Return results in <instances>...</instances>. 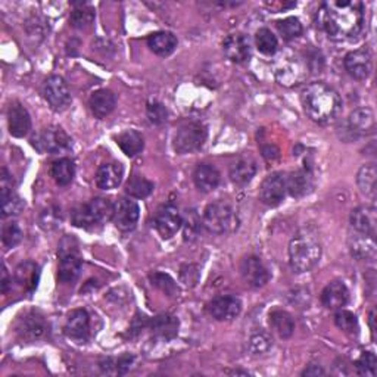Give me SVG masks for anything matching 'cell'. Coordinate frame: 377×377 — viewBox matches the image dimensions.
I'll return each instance as SVG.
<instances>
[{"mask_svg":"<svg viewBox=\"0 0 377 377\" xmlns=\"http://www.w3.org/2000/svg\"><path fill=\"white\" fill-rule=\"evenodd\" d=\"M317 23L330 40H352L364 28V5L358 0H328L319 8Z\"/></svg>","mask_w":377,"mask_h":377,"instance_id":"6da1fadb","label":"cell"},{"mask_svg":"<svg viewBox=\"0 0 377 377\" xmlns=\"http://www.w3.org/2000/svg\"><path fill=\"white\" fill-rule=\"evenodd\" d=\"M301 102L307 117L321 125L336 121L342 113L339 93L323 82L308 84L302 90Z\"/></svg>","mask_w":377,"mask_h":377,"instance_id":"7a4b0ae2","label":"cell"},{"mask_svg":"<svg viewBox=\"0 0 377 377\" xmlns=\"http://www.w3.org/2000/svg\"><path fill=\"white\" fill-rule=\"evenodd\" d=\"M321 258V243L319 236L308 230L298 231L289 243V262L298 274L308 273Z\"/></svg>","mask_w":377,"mask_h":377,"instance_id":"3957f363","label":"cell"},{"mask_svg":"<svg viewBox=\"0 0 377 377\" xmlns=\"http://www.w3.org/2000/svg\"><path fill=\"white\" fill-rule=\"evenodd\" d=\"M115 203L108 198H93L89 203L78 205L71 211L72 224L82 229H91L106 224L114 218Z\"/></svg>","mask_w":377,"mask_h":377,"instance_id":"277c9868","label":"cell"},{"mask_svg":"<svg viewBox=\"0 0 377 377\" xmlns=\"http://www.w3.org/2000/svg\"><path fill=\"white\" fill-rule=\"evenodd\" d=\"M239 219L231 205L226 200H215L205 208L202 226L210 233L226 234L238 229Z\"/></svg>","mask_w":377,"mask_h":377,"instance_id":"5b68a950","label":"cell"},{"mask_svg":"<svg viewBox=\"0 0 377 377\" xmlns=\"http://www.w3.org/2000/svg\"><path fill=\"white\" fill-rule=\"evenodd\" d=\"M208 132L200 122H187L177 130L174 136V149L179 155L192 153L205 143Z\"/></svg>","mask_w":377,"mask_h":377,"instance_id":"8992f818","label":"cell"},{"mask_svg":"<svg viewBox=\"0 0 377 377\" xmlns=\"http://www.w3.org/2000/svg\"><path fill=\"white\" fill-rule=\"evenodd\" d=\"M71 239H65L60 243L59 249V267L58 279L62 283H72L82 273L83 260L77 246H71Z\"/></svg>","mask_w":377,"mask_h":377,"instance_id":"52a82bcc","label":"cell"},{"mask_svg":"<svg viewBox=\"0 0 377 377\" xmlns=\"http://www.w3.org/2000/svg\"><path fill=\"white\" fill-rule=\"evenodd\" d=\"M33 146L39 152L60 153L71 148V137L60 127H47L33 137Z\"/></svg>","mask_w":377,"mask_h":377,"instance_id":"ba28073f","label":"cell"},{"mask_svg":"<svg viewBox=\"0 0 377 377\" xmlns=\"http://www.w3.org/2000/svg\"><path fill=\"white\" fill-rule=\"evenodd\" d=\"M43 96L53 111H65L71 103V93L65 80L59 75H51L43 84Z\"/></svg>","mask_w":377,"mask_h":377,"instance_id":"9c48e42d","label":"cell"},{"mask_svg":"<svg viewBox=\"0 0 377 377\" xmlns=\"http://www.w3.org/2000/svg\"><path fill=\"white\" fill-rule=\"evenodd\" d=\"M183 217L177 207L172 205V203H167L162 205L155 214L153 224L156 231L160 233L162 239H171L172 236H176L177 231L181 229Z\"/></svg>","mask_w":377,"mask_h":377,"instance_id":"30bf717a","label":"cell"},{"mask_svg":"<svg viewBox=\"0 0 377 377\" xmlns=\"http://www.w3.org/2000/svg\"><path fill=\"white\" fill-rule=\"evenodd\" d=\"M286 174L273 172L267 177L260 188V199L269 207H277L286 198Z\"/></svg>","mask_w":377,"mask_h":377,"instance_id":"8fae6325","label":"cell"},{"mask_svg":"<svg viewBox=\"0 0 377 377\" xmlns=\"http://www.w3.org/2000/svg\"><path fill=\"white\" fill-rule=\"evenodd\" d=\"M345 70L355 78V80H366L370 77L373 70V56L367 47H361V49L350 52L345 56Z\"/></svg>","mask_w":377,"mask_h":377,"instance_id":"7c38bea8","label":"cell"},{"mask_svg":"<svg viewBox=\"0 0 377 377\" xmlns=\"http://www.w3.org/2000/svg\"><path fill=\"white\" fill-rule=\"evenodd\" d=\"M242 311V302L238 296L224 295L214 298L208 304V312L218 321H231Z\"/></svg>","mask_w":377,"mask_h":377,"instance_id":"4fadbf2b","label":"cell"},{"mask_svg":"<svg viewBox=\"0 0 377 377\" xmlns=\"http://www.w3.org/2000/svg\"><path fill=\"white\" fill-rule=\"evenodd\" d=\"M241 274L249 288H262L270 280V273L258 257H246L241 264Z\"/></svg>","mask_w":377,"mask_h":377,"instance_id":"5bb4252c","label":"cell"},{"mask_svg":"<svg viewBox=\"0 0 377 377\" xmlns=\"http://www.w3.org/2000/svg\"><path fill=\"white\" fill-rule=\"evenodd\" d=\"M140 217V208L137 203L132 199L121 198L115 203V212H114V223L117 229L121 231H130L136 227Z\"/></svg>","mask_w":377,"mask_h":377,"instance_id":"9a60e30c","label":"cell"},{"mask_svg":"<svg viewBox=\"0 0 377 377\" xmlns=\"http://www.w3.org/2000/svg\"><path fill=\"white\" fill-rule=\"evenodd\" d=\"M350 219L355 231L364 233L374 238L377 233V210L374 205H361L352 210Z\"/></svg>","mask_w":377,"mask_h":377,"instance_id":"2e32d148","label":"cell"},{"mask_svg":"<svg viewBox=\"0 0 377 377\" xmlns=\"http://www.w3.org/2000/svg\"><path fill=\"white\" fill-rule=\"evenodd\" d=\"M65 335L77 342H84L90 335V317L86 309H74L65 323Z\"/></svg>","mask_w":377,"mask_h":377,"instance_id":"e0dca14e","label":"cell"},{"mask_svg":"<svg viewBox=\"0 0 377 377\" xmlns=\"http://www.w3.org/2000/svg\"><path fill=\"white\" fill-rule=\"evenodd\" d=\"M148 327L153 338L161 340H171L179 333L180 321L177 317L171 316V314H160V316L153 317L148 323Z\"/></svg>","mask_w":377,"mask_h":377,"instance_id":"ac0fdd59","label":"cell"},{"mask_svg":"<svg viewBox=\"0 0 377 377\" xmlns=\"http://www.w3.org/2000/svg\"><path fill=\"white\" fill-rule=\"evenodd\" d=\"M8 125L9 133L13 137H24L31 130V117L24 105L13 102L8 111Z\"/></svg>","mask_w":377,"mask_h":377,"instance_id":"d6986e66","label":"cell"},{"mask_svg":"<svg viewBox=\"0 0 377 377\" xmlns=\"http://www.w3.org/2000/svg\"><path fill=\"white\" fill-rule=\"evenodd\" d=\"M350 301V290L340 280L330 281L321 292V302L328 309H340Z\"/></svg>","mask_w":377,"mask_h":377,"instance_id":"ffe728a7","label":"cell"},{"mask_svg":"<svg viewBox=\"0 0 377 377\" xmlns=\"http://www.w3.org/2000/svg\"><path fill=\"white\" fill-rule=\"evenodd\" d=\"M223 51L227 59L234 64H245L250 58V44L243 34H231L223 43Z\"/></svg>","mask_w":377,"mask_h":377,"instance_id":"44dd1931","label":"cell"},{"mask_svg":"<svg viewBox=\"0 0 377 377\" xmlns=\"http://www.w3.org/2000/svg\"><path fill=\"white\" fill-rule=\"evenodd\" d=\"M351 255L358 261H367L376 257V242L373 236L364 233H352L348 238Z\"/></svg>","mask_w":377,"mask_h":377,"instance_id":"7402d4cb","label":"cell"},{"mask_svg":"<svg viewBox=\"0 0 377 377\" xmlns=\"http://www.w3.org/2000/svg\"><path fill=\"white\" fill-rule=\"evenodd\" d=\"M348 125L354 134L366 136L373 134L376 130V118L374 113L369 106H361L354 109L348 118Z\"/></svg>","mask_w":377,"mask_h":377,"instance_id":"603a6c76","label":"cell"},{"mask_svg":"<svg viewBox=\"0 0 377 377\" xmlns=\"http://www.w3.org/2000/svg\"><path fill=\"white\" fill-rule=\"evenodd\" d=\"M89 105H90L93 115L96 118H99V120H102V118H106L115 109L117 96L114 94V91H111V90L101 89V90L94 91L91 94Z\"/></svg>","mask_w":377,"mask_h":377,"instance_id":"cb8c5ba5","label":"cell"},{"mask_svg":"<svg viewBox=\"0 0 377 377\" xmlns=\"http://www.w3.org/2000/svg\"><path fill=\"white\" fill-rule=\"evenodd\" d=\"M314 187L311 172L307 170H298L286 174V191L293 198H302L308 195Z\"/></svg>","mask_w":377,"mask_h":377,"instance_id":"d4e9b609","label":"cell"},{"mask_svg":"<svg viewBox=\"0 0 377 377\" xmlns=\"http://www.w3.org/2000/svg\"><path fill=\"white\" fill-rule=\"evenodd\" d=\"M124 177V168L118 162L102 164L96 172V184L103 191H113L118 187Z\"/></svg>","mask_w":377,"mask_h":377,"instance_id":"484cf974","label":"cell"},{"mask_svg":"<svg viewBox=\"0 0 377 377\" xmlns=\"http://www.w3.org/2000/svg\"><path fill=\"white\" fill-rule=\"evenodd\" d=\"M222 176L212 164H199L193 172V181L200 192H212L218 187Z\"/></svg>","mask_w":377,"mask_h":377,"instance_id":"4316f807","label":"cell"},{"mask_svg":"<svg viewBox=\"0 0 377 377\" xmlns=\"http://www.w3.org/2000/svg\"><path fill=\"white\" fill-rule=\"evenodd\" d=\"M46 321L37 312H30L24 319L20 320L18 333L25 340H34L44 335Z\"/></svg>","mask_w":377,"mask_h":377,"instance_id":"83f0119b","label":"cell"},{"mask_svg":"<svg viewBox=\"0 0 377 377\" xmlns=\"http://www.w3.org/2000/svg\"><path fill=\"white\" fill-rule=\"evenodd\" d=\"M177 37L170 33V31H158L148 37V46L149 49L158 56H170L177 47Z\"/></svg>","mask_w":377,"mask_h":377,"instance_id":"f1b7e54d","label":"cell"},{"mask_svg":"<svg viewBox=\"0 0 377 377\" xmlns=\"http://www.w3.org/2000/svg\"><path fill=\"white\" fill-rule=\"evenodd\" d=\"M39 279L40 269L33 261H24L17 267V270H15V280H17L18 285L27 292H33L37 288Z\"/></svg>","mask_w":377,"mask_h":377,"instance_id":"f546056e","label":"cell"},{"mask_svg":"<svg viewBox=\"0 0 377 377\" xmlns=\"http://www.w3.org/2000/svg\"><path fill=\"white\" fill-rule=\"evenodd\" d=\"M376 181H377L376 164H366L359 168L357 174V184H358L359 192L366 198L376 199V192H377Z\"/></svg>","mask_w":377,"mask_h":377,"instance_id":"4dcf8cb0","label":"cell"},{"mask_svg":"<svg viewBox=\"0 0 377 377\" xmlns=\"http://www.w3.org/2000/svg\"><path fill=\"white\" fill-rule=\"evenodd\" d=\"M255 174H257V164L249 158H242L239 161H236L230 168V180L238 186L248 184L255 177Z\"/></svg>","mask_w":377,"mask_h":377,"instance_id":"1f68e13d","label":"cell"},{"mask_svg":"<svg viewBox=\"0 0 377 377\" xmlns=\"http://www.w3.org/2000/svg\"><path fill=\"white\" fill-rule=\"evenodd\" d=\"M117 143H118L120 149L127 156H136L145 148L143 136H141L136 130H127V132L121 133L117 137Z\"/></svg>","mask_w":377,"mask_h":377,"instance_id":"d6a6232c","label":"cell"},{"mask_svg":"<svg viewBox=\"0 0 377 377\" xmlns=\"http://www.w3.org/2000/svg\"><path fill=\"white\" fill-rule=\"evenodd\" d=\"M270 326L283 339L290 338L295 332V321L290 314L286 311H273L270 314Z\"/></svg>","mask_w":377,"mask_h":377,"instance_id":"836d02e7","label":"cell"},{"mask_svg":"<svg viewBox=\"0 0 377 377\" xmlns=\"http://www.w3.org/2000/svg\"><path fill=\"white\" fill-rule=\"evenodd\" d=\"M51 174L56 184L68 186L75 176V165L70 158H60L52 164Z\"/></svg>","mask_w":377,"mask_h":377,"instance_id":"e575fe53","label":"cell"},{"mask_svg":"<svg viewBox=\"0 0 377 377\" xmlns=\"http://www.w3.org/2000/svg\"><path fill=\"white\" fill-rule=\"evenodd\" d=\"M94 21V9L86 4H74L70 23L77 30H84Z\"/></svg>","mask_w":377,"mask_h":377,"instance_id":"d590c367","label":"cell"},{"mask_svg":"<svg viewBox=\"0 0 377 377\" xmlns=\"http://www.w3.org/2000/svg\"><path fill=\"white\" fill-rule=\"evenodd\" d=\"M153 183L141 176H133L125 186V192L134 199H145L153 192Z\"/></svg>","mask_w":377,"mask_h":377,"instance_id":"8d00e7d4","label":"cell"},{"mask_svg":"<svg viewBox=\"0 0 377 377\" xmlns=\"http://www.w3.org/2000/svg\"><path fill=\"white\" fill-rule=\"evenodd\" d=\"M257 49L267 56H271L279 49V40L273 34V31L269 28H260L255 34Z\"/></svg>","mask_w":377,"mask_h":377,"instance_id":"74e56055","label":"cell"},{"mask_svg":"<svg viewBox=\"0 0 377 377\" xmlns=\"http://www.w3.org/2000/svg\"><path fill=\"white\" fill-rule=\"evenodd\" d=\"M0 200H2V215L5 218L20 215L25 208V202L15 193V191L0 192Z\"/></svg>","mask_w":377,"mask_h":377,"instance_id":"f35d334b","label":"cell"},{"mask_svg":"<svg viewBox=\"0 0 377 377\" xmlns=\"http://www.w3.org/2000/svg\"><path fill=\"white\" fill-rule=\"evenodd\" d=\"M200 226H202V222H200L198 212L193 210L186 211V214L183 217V223H181L184 241L193 242L200 231Z\"/></svg>","mask_w":377,"mask_h":377,"instance_id":"ab89813d","label":"cell"},{"mask_svg":"<svg viewBox=\"0 0 377 377\" xmlns=\"http://www.w3.org/2000/svg\"><path fill=\"white\" fill-rule=\"evenodd\" d=\"M335 323L336 326L342 330L343 333H347L350 336H357L358 335V319L354 312L347 311V309H339L335 316Z\"/></svg>","mask_w":377,"mask_h":377,"instance_id":"60d3db41","label":"cell"},{"mask_svg":"<svg viewBox=\"0 0 377 377\" xmlns=\"http://www.w3.org/2000/svg\"><path fill=\"white\" fill-rule=\"evenodd\" d=\"M149 280L152 283V286H155L156 289H160L167 296H177L179 295L177 283L171 276L161 273V271H155L149 276Z\"/></svg>","mask_w":377,"mask_h":377,"instance_id":"b9f144b4","label":"cell"},{"mask_svg":"<svg viewBox=\"0 0 377 377\" xmlns=\"http://www.w3.org/2000/svg\"><path fill=\"white\" fill-rule=\"evenodd\" d=\"M133 361H134L133 355H122L118 359L108 358L101 364V369L103 370V373L108 374H125L130 370Z\"/></svg>","mask_w":377,"mask_h":377,"instance_id":"7bdbcfd3","label":"cell"},{"mask_svg":"<svg viewBox=\"0 0 377 377\" xmlns=\"http://www.w3.org/2000/svg\"><path fill=\"white\" fill-rule=\"evenodd\" d=\"M277 28L280 31L281 37L288 41L298 39L304 31L301 21L295 17H289V18H285L281 21H277Z\"/></svg>","mask_w":377,"mask_h":377,"instance_id":"ee69618b","label":"cell"},{"mask_svg":"<svg viewBox=\"0 0 377 377\" xmlns=\"http://www.w3.org/2000/svg\"><path fill=\"white\" fill-rule=\"evenodd\" d=\"M355 369L359 376H369L374 377L376 376V369H377V358L373 352H363L361 357L357 359Z\"/></svg>","mask_w":377,"mask_h":377,"instance_id":"f6af8a7d","label":"cell"},{"mask_svg":"<svg viewBox=\"0 0 377 377\" xmlns=\"http://www.w3.org/2000/svg\"><path fill=\"white\" fill-rule=\"evenodd\" d=\"M2 241L6 248H15L23 241V230L15 222L6 223L2 230Z\"/></svg>","mask_w":377,"mask_h":377,"instance_id":"bcb514c9","label":"cell"},{"mask_svg":"<svg viewBox=\"0 0 377 377\" xmlns=\"http://www.w3.org/2000/svg\"><path fill=\"white\" fill-rule=\"evenodd\" d=\"M146 115L153 125H162L168 120V111L164 103L161 102H149L146 108Z\"/></svg>","mask_w":377,"mask_h":377,"instance_id":"7dc6e473","label":"cell"},{"mask_svg":"<svg viewBox=\"0 0 377 377\" xmlns=\"http://www.w3.org/2000/svg\"><path fill=\"white\" fill-rule=\"evenodd\" d=\"M250 351H253L254 354H264L269 351L271 348V345H273V340L269 335H265V333H257L254 335L253 338H250Z\"/></svg>","mask_w":377,"mask_h":377,"instance_id":"c3c4849f","label":"cell"},{"mask_svg":"<svg viewBox=\"0 0 377 377\" xmlns=\"http://www.w3.org/2000/svg\"><path fill=\"white\" fill-rule=\"evenodd\" d=\"M59 223H60V210L59 208L52 207V208H47L46 211L41 212V215H40V226L43 229L52 230Z\"/></svg>","mask_w":377,"mask_h":377,"instance_id":"681fc988","label":"cell"},{"mask_svg":"<svg viewBox=\"0 0 377 377\" xmlns=\"http://www.w3.org/2000/svg\"><path fill=\"white\" fill-rule=\"evenodd\" d=\"M180 277H181V281L184 283L186 286H195L198 279H199L198 269L193 265H184V267H181Z\"/></svg>","mask_w":377,"mask_h":377,"instance_id":"f907efd6","label":"cell"},{"mask_svg":"<svg viewBox=\"0 0 377 377\" xmlns=\"http://www.w3.org/2000/svg\"><path fill=\"white\" fill-rule=\"evenodd\" d=\"M15 183L11 172L4 167L2 168V177H0V192H11L13 191Z\"/></svg>","mask_w":377,"mask_h":377,"instance_id":"816d5d0a","label":"cell"},{"mask_svg":"<svg viewBox=\"0 0 377 377\" xmlns=\"http://www.w3.org/2000/svg\"><path fill=\"white\" fill-rule=\"evenodd\" d=\"M326 371L323 370L321 366L319 364H309L304 371H302V376H324Z\"/></svg>","mask_w":377,"mask_h":377,"instance_id":"f5cc1de1","label":"cell"},{"mask_svg":"<svg viewBox=\"0 0 377 377\" xmlns=\"http://www.w3.org/2000/svg\"><path fill=\"white\" fill-rule=\"evenodd\" d=\"M8 289H9V277H8L6 267L4 265V271H2V292L6 293Z\"/></svg>","mask_w":377,"mask_h":377,"instance_id":"db71d44e","label":"cell"},{"mask_svg":"<svg viewBox=\"0 0 377 377\" xmlns=\"http://www.w3.org/2000/svg\"><path fill=\"white\" fill-rule=\"evenodd\" d=\"M370 320V328H371V335H373V338H374V332H376V327H374V309H371V312H370V317H369Z\"/></svg>","mask_w":377,"mask_h":377,"instance_id":"11a10c76","label":"cell"}]
</instances>
